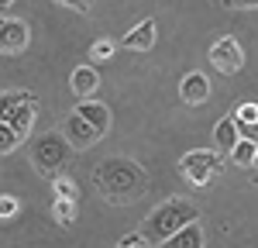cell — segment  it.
Segmentation results:
<instances>
[{"label": "cell", "instance_id": "24", "mask_svg": "<svg viewBox=\"0 0 258 248\" xmlns=\"http://www.w3.org/2000/svg\"><path fill=\"white\" fill-rule=\"evenodd\" d=\"M127 245L131 248H148V238H145V234H127Z\"/></svg>", "mask_w": 258, "mask_h": 248}, {"label": "cell", "instance_id": "25", "mask_svg": "<svg viewBox=\"0 0 258 248\" xmlns=\"http://www.w3.org/2000/svg\"><path fill=\"white\" fill-rule=\"evenodd\" d=\"M227 7H244L248 11V7H258V0H227Z\"/></svg>", "mask_w": 258, "mask_h": 248}, {"label": "cell", "instance_id": "28", "mask_svg": "<svg viewBox=\"0 0 258 248\" xmlns=\"http://www.w3.org/2000/svg\"><path fill=\"white\" fill-rule=\"evenodd\" d=\"M255 165H258V159H255Z\"/></svg>", "mask_w": 258, "mask_h": 248}, {"label": "cell", "instance_id": "12", "mask_svg": "<svg viewBox=\"0 0 258 248\" xmlns=\"http://www.w3.org/2000/svg\"><path fill=\"white\" fill-rule=\"evenodd\" d=\"M162 248H203V227L193 221V224H186L182 231H176L172 238H165Z\"/></svg>", "mask_w": 258, "mask_h": 248}, {"label": "cell", "instance_id": "2", "mask_svg": "<svg viewBox=\"0 0 258 248\" xmlns=\"http://www.w3.org/2000/svg\"><path fill=\"white\" fill-rule=\"evenodd\" d=\"M193 221H200V210L189 200H179V197H172V200H165V204H159L148 217H145V238L148 241H165V238H172L176 231H182L186 224H193Z\"/></svg>", "mask_w": 258, "mask_h": 248}, {"label": "cell", "instance_id": "15", "mask_svg": "<svg viewBox=\"0 0 258 248\" xmlns=\"http://www.w3.org/2000/svg\"><path fill=\"white\" fill-rule=\"evenodd\" d=\"M214 142H217V152H227V155H231V148L241 142V131H238V124H234V117L217 121V128H214Z\"/></svg>", "mask_w": 258, "mask_h": 248}, {"label": "cell", "instance_id": "8", "mask_svg": "<svg viewBox=\"0 0 258 248\" xmlns=\"http://www.w3.org/2000/svg\"><path fill=\"white\" fill-rule=\"evenodd\" d=\"M179 97H182V103H189V107L203 103L210 97V80L203 73H186L182 83H179Z\"/></svg>", "mask_w": 258, "mask_h": 248}, {"label": "cell", "instance_id": "18", "mask_svg": "<svg viewBox=\"0 0 258 248\" xmlns=\"http://www.w3.org/2000/svg\"><path fill=\"white\" fill-rule=\"evenodd\" d=\"M52 217H55L62 227H69L73 221H76V200H62L59 197V200L52 204Z\"/></svg>", "mask_w": 258, "mask_h": 248}, {"label": "cell", "instance_id": "1", "mask_svg": "<svg viewBox=\"0 0 258 248\" xmlns=\"http://www.w3.org/2000/svg\"><path fill=\"white\" fill-rule=\"evenodd\" d=\"M93 183H97L100 197L114 207H124V204H135L141 193L148 190V172L141 169L135 159H124V155H110L97 162L93 169Z\"/></svg>", "mask_w": 258, "mask_h": 248}, {"label": "cell", "instance_id": "19", "mask_svg": "<svg viewBox=\"0 0 258 248\" xmlns=\"http://www.w3.org/2000/svg\"><path fill=\"white\" fill-rule=\"evenodd\" d=\"M21 142H24V138H21V135H18V131H14L7 121L0 124V155H11V152H14Z\"/></svg>", "mask_w": 258, "mask_h": 248}, {"label": "cell", "instance_id": "10", "mask_svg": "<svg viewBox=\"0 0 258 248\" xmlns=\"http://www.w3.org/2000/svg\"><path fill=\"white\" fill-rule=\"evenodd\" d=\"M231 117H234V124H238L241 138L258 142V103H238Z\"/></svg>", "mask_w": 258, "mask_h": 248}, {"label": "cell", "instance_id": "16", "mask_svg": "<svg viewBox=\"0 0 258 248\" xmlns=\"http://www.w3.org/2000/svg\"><path fill=\"white\" fill-rule=\"evenodd\" d=\"M231 159H234V165H255V159H258V142L241 138V142L231 148Z\"/></svg>", "mask_w": 258, "mask_h": 248}, {"label": "cell", "instance_id": "6", "mask_svg": "<svg viewBox=\"0 0 258 248\" xmlns=\"http://www.w3.org/2000/svg\"><path fill=\"white\" fill-rule=\"evenodd\" d=\"M62 135L69 138V145L76 148V152H83V148H90V145L100 138V131L93 128L90 121H83L80 114H69L66 121H62Z\"/></svg>", "mask_w": 258, "mask_h": 248}, {"label": "cell", "instance_id": "3", "mask_svg": "<svg viewBox=\"0 0 258 248\" xmlns=\"http://www.w3.org/2000/svg\"><path fill=\"white\" fill-rule=\"evenodd\" d=\"M69 155H73V145L69 138L62 135V131H45L35 138L31 145V162L38 169L41 176H48V179H55L62 176V169L69 165Z\"/></svg>", "mask_w": 258, "mask_h": 248}, {"label": "cell", "instance_id": "14", "mask_svg": "<svg viewBox=\"0 0 258 248\" xmlns=\"http://www.w3.org/2000/svg\"><path fill=\"white\" fill-rule=\"evenodd\" d=\"M7 124H11V128L18 131L21 138H28V135H31V124H35V100H24V103H18V107L11 110Z\"/></svg>", "mask_w": 258, "mask_h": 248}, {"label": "cell", "instance_id": "11", "mask_svg": "<svg viewBox=\"0 0 258 248\" xmlns=\"http://www.w3.org/2000/svg\"><path fill=\"white\" fill-rule=\"evenodd\" d=\"M97 86H100V76H97L93 66H76V69H73V93H76L80 100H90V97L97 93Z\"/></svg>", "mask_w": 258, "mask_h": 248}, {"label": "cell", "instance_id": "17", "mask_svg": "<svg viewBox=\"0 0 258 248\" xmlns=\"http://www.w3.org/2000/svg\"><path fill=\"white\" fill-rule=\"evenodd\" d=\"M24 100H35L28 90H7V93H0V124L11 117V110L18 107V103H24Z\"/></svg>", "mask_w": 258, "mask_h": 248}, {"label": "cell", "instance_id": "5", "mask_svg": "<svg viewBox=\"0 0 258 248\" xmlns=\"http://www.w3.org/2000/svg\"><path fill=\"white\" fill-rule=\"evenodd\" d=\"M210 62H214V69L224 73V76H234L241 66H244V48H241L238 38H220L210 45Z\"/></svg>", "mask_w": 258, "mask_h": 248}, {"label": "cell", "instance_id": "9", "mask_svg": "<svg viewBox=\"0 0 258 248\" xmlns=\"http://www.w3.org/2000/svg\"><path fill=\"white\" fill-rule=\"evenodd\" d=\"M152 45H155V21L152 18H145L124 35V48H131V52H148Z\"/></svg>", "mask_w": 258, "mask_h": 248}, {"label": "cell", "instance_id": "21", "mask_svg": "<svg viewBox=\"0 0 258 248\" xmlns=\"http://www.w3.org/2000/svg\"><path fill=\"white\" fill-rule=\"evenodd\" d=\"M90 55H93V59H110V55H114V41L110 38H103V41H97V45H93V48H90Z\"/></svg>", "mask_w": 258, "mask_h": 248}, {"label": "cell", "instance_id": "13", "mask_svg": "<svg viewBox=\"0 0 258 248\" xmlns=\"http://www.w3.org/2000/svg\"><path fill=\"white\" fill-rule=\"evenodd\" d=\"M76 114H80L83 121H90V124H93L100 135H103V131L110 128V110H107L103 103H97V100H83L80 107H76Z\"/></svg>", "mask_w": 258, "mask_h": 248}, {"label": "cell", "instance_id": "22", "mask_svg": "<svg viewBox=\"0 0 258 248\" xmlns=\"http://www.w3.org/2000/svg\"><path fill=\"white\" fill-rule=\"evenodd\" d=\"M18 214V200L14 197H0V221H11Z\"/></svg>", "mask_w": 258, "mask_h": 248}, {"label": "cell", "instance_id": "23", "mask_svg": "<svg viewBox=\"0 0 258 248\" xmlns=\"http://www.w3.org/2000/svg\"><path fill=\"white\" fill-rule=\"evenodd\" d=\"M59 4H66V7H76V11H90V7H93V0H59Z\"/></svg>", "mask_w": 258, "mask_h": 248}, {"label": "cell", "instance_id": "4", "mask_svg": "<svg viewBox=\"0 0 258 248\" xmlns=\"http://www.w3.org/2000/svg\"><path fill=\"white\" fill-rule=\"evenodd\" d=\"M220 169H224V159H220V152H210V148H193L179 162L182 179H189L193 186H207L214 176H220Z\"/></svg>", "mask_w": 258, "mask_h": 248}, {"label": "cell", "instance_id": "20", "mask_svg": "<svg viewBox=\"0 0 258 248\" xmlns=\"http://www.w3.org/2000/svg\"><path fill=\"white\" fill-rule=\"evenodd\" d=\"M55 193H59L62 200H76L80 197V190H76V183L69 176H55Z\"/></svg>", "mask_w": 258, "mask_h": 248}, {"label": "cell", "instance_id": "26", "mask_svg": "<svg viewBox=\"0 0 258 248\" xmlns=\"http://www.w3.org/2000/svg\"><path fill=\"white\" fill-rule=\"evenodd\" d=\"M117 248H131V245H127V234H124V238L117 241Z\"/></svg>", "mask_w": 258, "mask_h": 248}, {"label": "cell", "instance_id": "7", "mask_svg": "<svg viewBox=\"0 0 258 248\" xmlns=\"http://www.w3.org/2000/svg\"><path fill=\"white\" fill-rule=\"evenodd\" d=\"M24 45H28V24L14 21V18L0 21V52L4 55H18V52H24Z\"/></svg>", "mask_w": 258, "mask_h": 248}, {"label": "cell", "instance_id": "27", "mask_svg": "<svg viewBox=\"0 0 258 248\" xmlns=\"http://www.w3.org/2000/svg\"><path fill=\"white\" fill-rule=\"evenodd\" d=\"M11 4H14V0H0V11H7V7H11Z\"/></svg>", "mask_w": 258, "mask_h": 248}]
</instances>
